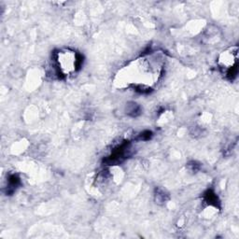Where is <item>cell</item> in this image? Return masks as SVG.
Masks as SVG:
<instances>
[{"mask_svg": "<svg viewBox=\"0 0 239 239\" xmlns=\"http://www.w3.org/2000/svg\"><path fill=\"white\" fill-rule=\"evenodd\" d=\"M205 199L206 202H208L210 205H216L217 206V203H218V197H217V195L211 192V191H208V192L205 193Z\"/></svg>", "mask_w": 239, "mask_h": 239, "instance_id": "1", "label": "cell"}, {"mask_svg": "<svg viewBox=\"0 0 239 239\" xmlns=\"http://www.w3.org/2000/svg\"><path fill=\"white\" fill-rule=\"evenodd\" d=\"M139 112V106H136V104H133L132 106V108L131 110H128V113L129 114H131L132 116H136V114Z\"/></svg>", "mask_w": 239, "mask_h": 239, "instance_id": "2", "label": "cell"}]
</instances>
